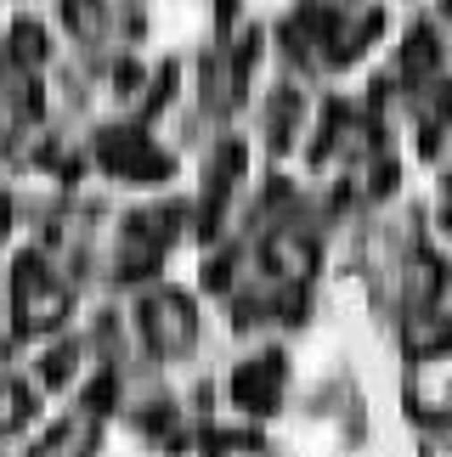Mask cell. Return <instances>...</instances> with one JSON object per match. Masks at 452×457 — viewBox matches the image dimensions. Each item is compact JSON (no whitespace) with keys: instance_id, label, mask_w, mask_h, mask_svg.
Segmentation results:
<instances>
[{"instance_id":"obj_1","label":"cell","mask_w":452,"mask_h":457,"mask_svg":"<svg viewBox=\"0 0 452 457\" xmlns=\"http://www.w3.org/2000/svg\"><path fill=\"white\" fill-rule=\"evenodd\" d=\"M63 311H68V294L40 271V260L17 266V316H23V328H51Z\"/></svg>"},{"instance_id":"obj_2","label":"cell","mask_w":452,"mask_h":457,"mask_svg":"<svg viewBox=\"0 0 452 457\" xmlns=\"http://www.w3.org/2000/svg\"><path fill=\"white\" fill-rule=\"evenodd\" d=\"M102 164L119 175H164L170 158L159 147H147L136 130H113V136H102Z\"/></svg>"},{"instance_id":"obj_3","label":"cell","mask_w":452,"mask_h":457,"mask_svg":"<svg viewBox=\"0 0 452 457\" xmlns=\"http://www.w3.org/2000/svg\"><path fill=\"white\" fill-rule=\"evenodd\" d=\"M277 378H283V361H277V356H260L249 367H238L232 390H238L243 407H272V401H277Z\"/></svg>"},{"instance_id":"obj_4","label":"cell","mask_w":452,"mask_h":457,"mask_svg":"<svg viewBox=\"0 0 452 457\" xmlns=\"http://www.w3.org/2000/svg\"><path fill=\"white\" fill-rule=\"evenodd\" d=\"M147 322H153V339H159V345H187V333H193V311H187V300H153Z\"/></svg>"},{"instance_id":"obj_5","label":"cell","mask_w":452,"mask_h":457,"mask_svg":"<svg viewBox=\"0 0 452 457\" xmlns=\"http://www.w3.org/2000/svg\"><path fill=\"white\" fill-rule=\"evenodd\" d=\"M266 254H272L289 277H306V271H311V243H306V237H272Z\"/></svg>"},{"instance_id":"obj_6","label":"cell","mask_w":452,"mask_h":457,"mask_svg":"<svg viewBox=\"0 0 452 457\" xmlns=\"http://www.w3.org/2000/svg\"><path fill=\"white\" fill-rule=\"evenodd\" d=\"M63 12L74 17L80 34H96L102 29V0H63Z\"/></svg>"},{"instance_id":"obj_7","label":"cell","mask_w":452,"mask_h":457,"mask_svg":"<svg viewBox=\"0 0 452 457\" xmlns=\"http://www.w3.org/2000/svg\"><path fill=\"white\" fill-rule=\"evenodd\" d=\"M23 412H29L23 390H17V384H0V429H12V424H17Z\"/></svg>"},{"instance_id":"obj_8","label":"cell","mask_w":452,"mask_h":457,"mask_svg":"<svg viewBox=\"0 0 452 457\" xmlns=\"http://www.w3.org/2000/svg\"><path fill=\"white\" fill-rule=\"evenodd\" d=\"M430 62H436V40H430V34L419 29V34H413V57H407V68L419 74V68H430Z\"/></svg>"},{"instance_id":"obj_9","label":"cell","mask_w":452,"mask_h":457,"mask_svg":"<svg viewBox=\"0 0 452 457\" xmlns=\"http://www.w3.org/2000/svg\"><path fill=\"white\" fill-rule=\"evenodd\" d=\"M40 46H46V40H40V29H34V23H17V57H29V62H34V57H40Z\"/></svg>"},{"instance_id":"obj_10","label":"cell","mask_w":452,"mask_h":457,"mask_svg":"<svg viewBox=\"0 0 452 457\" xmlns=\"http://www.w3.org/2000/svg\"><path fill=\"white\" fill-rule=\"evenodd\" d=\"M447 220H452V215H447Z\"/></svg>"}]
</instances>
